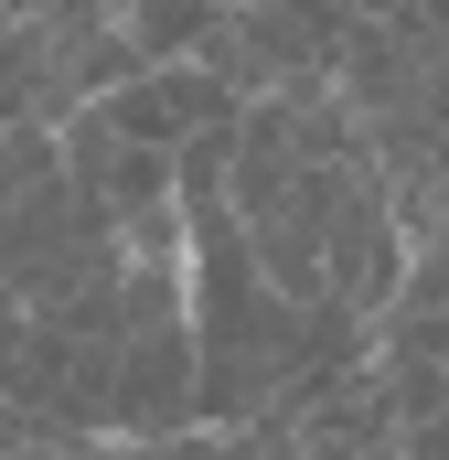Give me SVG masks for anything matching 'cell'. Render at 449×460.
<instances>
[{"mask_svg":"<svg viewBox=\"0 0 449 460\" xmlns=\"http://www.w3.org/2000/svg\"><path fill=\"white\" fill-rule=\"evenodd\" d=\"M182 429H204L193 418V332H182V311L172 322H128L118 385H108V439L139 450V439H182Z\"/></svg>","mask_w":449,"mask_h":460,"instance_id":"cell-1","label":"cell"},{"mask_svg":"<svg viewBox=\"0 0 449 460\" xmlns=\"http://www.w3.org/2000/svg\"><path fill=\"white\" fill-rule=\"evenodd\" d=\"M396 279H407V226L385 215V193H374V172L342 193L332 235H321V289L311 300H332V311H353L364 332L396 311Z\"/></svg>","mask_w":449,"mask_h":460,"instance_id":"cell-2","label":"cell"},{"mask_svg":"<svg viewBox=\"0 0 449 460\" xmlns=\"http://www.w3.org/2000/svg\"><path fill=\"white\" fill-rule=\"evenodd\" d=\"M32 460H108V450H32Z\"/></svg>","mask_w":449,"mask_h":460,"instance_id":"cell-3","label":"cell"},{"mask_svg":"<svg viewBox=\"0 0 449 460\" xmlns=\"http://www.w3.org/2000/svg\"><path fill=\"white\" fill-rule=\"evenodd\" d=\"M0 460H32V450H0Z\"/></svg>","mask_w":449,"mask_h":460,"instance_id":"cell-4","label":"cell"}]
</instances>
